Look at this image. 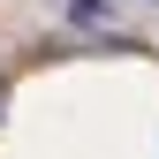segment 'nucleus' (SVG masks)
<instances>
[{
	"label": "nucleus",
	"mask_w": 159,
	"mask_h": 159,
	"mask_svg": "<svg viewBox=\"0 0 159 159\" xmlns=\"http://www.w3.org/2000/svg\"><path fill=\"white\" fill-rule=\"evenodd\" d=\"M0 106H8V84H0Z\"/></svg>",
	"instance_id": "nucleus-1"
}]
</instances>
